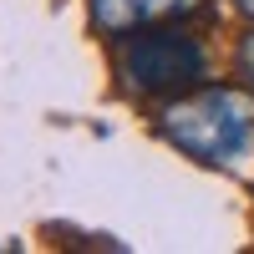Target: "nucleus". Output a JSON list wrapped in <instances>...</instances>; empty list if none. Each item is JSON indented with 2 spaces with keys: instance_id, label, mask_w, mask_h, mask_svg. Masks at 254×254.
Returning <instances> with one entry per match:
<instances>
[{
  "instance_id": "1",
  "label": "nucleus",
  "mask_w": 254,
  "mask_h": 254,
  "mask_svg": "<svg viewBox=\"0 0 254 254\" xmlns=\"http://www.w3.org/2000/svg\"><path fill=\"white\" fill-rule=\"evenodd\" d=\"M158 132H163V142H173L193 163L224 168V163L244 158L254 147V92L193 87V92H183L173 102H163Z\"/></svg>"
},
{
  "instance_id": "2",
  "label": "nucleus",
  "mask_w": 254,
  "mask_h": 254,
  "mask_svg": "<svg viewBox=\"0 0 254 254\" xmlns=\"http://www.w3.org/2000/svg\"><path fill=\"white\" fill-rule=\"evenodd\" d=\"M117 76L132 97H163L173 102L183 92L203 87L208 76V56L188 31H178L173 20L168 26H142L132 36H122L117 51Z\"/></svg>"
},
{
  "instance_id": "3",
  "label": "nucleus",
  "mask_w": 254,
  "mask_h": 254,
  "mask_svg": "<svg viewBox=\"0 0 254 254\" xmlns=\"http://www.w3.org/2000/svg\"><path fill=\"white\" fill-rule=\"evenodd\" d=\"M92 26L102 36H132L142 26H168V20H188L193 10H203V0H87Z\"/></svg>"
},
{
  "instance_id": "4",
  "label": "nucleus",
  "mask_w": 254,
  "mask_h": 254,
  "mask_svg": "<svg viewBox=\"0 0 254 254\" xmlns=\"http://www.w3.org/2000/svg\"><path fill=\"white\" fill-rule=\"evenodd\" d=\"M234 61H239V76L249 81V92H254V31L239 41V56H234Z\"/></svg>"
},
{
  "instance_id": "5",
  "label": "nucleus",
  "mask_w": 254,
  "mask_h": 254,
  "mask_svg": "<svg viewBox=\"0 0 254 254\" xmlns=\"http://www.w3.org/2000/svg\"><path fill=\"white\" fill-rule=\"evenodd\" d=\"M234 10H239V15H249V20H254V0H234Z\"/></svg>"
}]
</instances>
